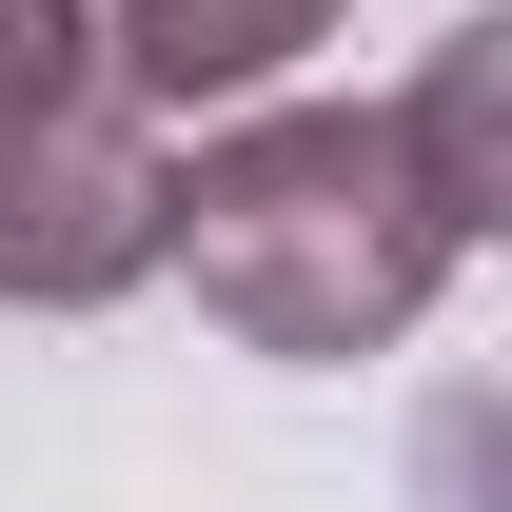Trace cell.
<instances>
[{
  "mask_svg": "<svg viewBox=\"0 0 512 512\" xmlns=\"http://www.w3.org/2000/svg\"><path fill=\"white\" fill-rule=\"evenodd\" d=\"M453 256L473 237L434 217L394 99H276V119L197 138L158 197V276H197V316L237 355H394Z\"/></svg>",
  "mask_w": 512,
  "mask_h": 512,
  "instance_id": "cell-1",
  "label": "cell"
},
{
  "mask_svg": "<svg viewBox=\"0 0 512 512\" xmlns=\"http://www.w3.org/2000/svg\"><path fill=\"white\" fill-rule=\"evenodd\" d=\"M158 197H178V158H158V119H119V99L0 119V316H99V296H138V276H158Z\"/></svg>",
  "mask_w": 512,
  "mask_h": 512,
  "instance_id": "cell-2",
  "label": "cell"
},
{
  "mask_svg": "<svg viewBox=\"0 0 512 512\" xmlns=\"http://www.w3.org/2000/svg\"><path fill=\"white\" fill-rule=\"evenodd\" d=\"M335 20H355V0H79V60H99L119 119H217L256 79H296Z\"/></svg>",
  "mask_w": 512,
  "mask_h": 512,
  "instance_id": "cell-3",
  "label": "cell"
},
{
  "mask_svg": "<svg viewBox=\"0 0 512 512\" xmlns=\"http://www.w3.org/2000/svg\"><path fill=\"white\" fill-rule=\"evenodd\" d=\"M60 99H99V60H79V0H0V119H60Z\"/></svg>",
  "mask_w": 512,
  "mask_h": 512,
  "instance_id": "cell-5",
  "label": "cell"
},
{
  "mask_svg": "<svg viewBox=\"0 0 512 512\" xmlns=\"http://www.w3.org/2000/svg\"><path fill=\"white\" fill-rule=\"evenodd\" d=\"M493 99H512V20H453L434 79L394 99V138H414V178H434L453 237H493V217H512V178H493Z\"/></svg>",
  "mask_w": 512,
  "mask_h": 512,
  "instance_id": "cell-4",
  "label": "cell"
}]
</instances>
